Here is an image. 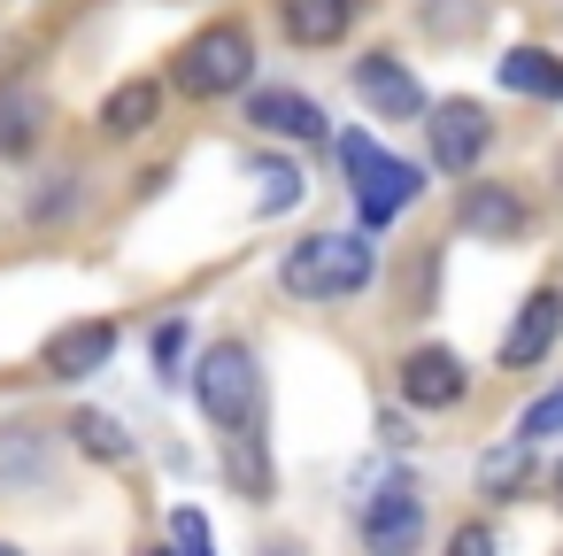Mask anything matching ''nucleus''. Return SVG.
<instances>
[{
	"label": "nucleus",
	"mask_w": 563,
	"mask_h": 556,
	"mask_svg": "<svg viewBox=\"0 0 563 556\" xmlns=\"http://www.w3.org/2000/svg\"><path fill=\"white\" fill-rule=\"evenodd\" d=\"M371 271H378V255L355 240V232H309L301 248H286V294H301V302H355L363 286H371Z\"/></svg>",
	"instance_id": "1"
},
{
	"label": "nucleus",
	"mask_w": 563,
	"mask_h": 556,
	"mask_svg": "<svg viewBox=\"0 0 563 556\" xmlns=\"http://www.w3.org/2000/svg\"><path fill=\"white\" fill-rule=\"evenodd\" d=\"M194 402L209 425L224 433H255L263 425V371H255V348L247 340H217L194 371Z\"/></svg>",
	"instance_id": "2"
},
{
	"label": "nucleus",
	"mask_w": 563,
	"mask_h": 556,
	"mask_svg": "<svg viewBox=\"0 0 563 556\" xmlns=\"http://www.w3.org/2000/svg\"><path fill=\"white\" fill-rule=\"evenodd\" d=\"M340 171H347V186H355L363 225H394V217L424 194V171H417V163H401V155H386V148H371L363 132H347V140H340Z\"/></svg>",
	"instance_id": "3"
},
{
	"label": "nucleus",
	"mask_w": 563,
	"mask_h": 556,
	"mask_svg": "<svg viewBox=\"0 0 563 556\" xmlns=\"http://www.w3.org/2000/svg\"><path fill=\"white\" fill-rule=\"evenodd\" d=\"M247 78H255V40L240 24H209L178 47V94H194V101H224Z\"/></svg>",
	"instance_id": "4"
},
{
	"label": "nucleus",
	"mask_w": 563,
	"mask_h": 556,
	"mask_svg": "<svg viewBox=\"0 0 563 556\" xmlns=\"http://www.w3.org/2000/svg\"><path fill=\"white\" fill-rule=\"evenodd\" d=\"M494 148V124L478 101H440L432 109V163L440 171H478V155Z\"/></svg>",
	"instance_id": "5"
},
{
	"label": "nucleus",
	"mask_w": 563,
	"mask_h": 556,
	"mask_svg": "<svg viewBox=\"0 0 563 556\" xmlns=\"http://www.w3.org/2000/svg\"><path fill=\"white\" fill-rule=\"evenodd\" d=\"M417 533H424L417 487H378V502L363 510V548H371V556H409Z\"/></svg>",
	"instance_id": "6"
},
{
	"label": "nucleus",
	"mask_w": 563,
	"mask_h": 556,
	"mask_svg": "<svg viewBox=\"0 0 563 556\" xmlns=\"http://www.w3.org/2000/svg\"><path fill=\"white\" fill-rule=\"evenodd\" d=\"M532 225V209L517 201V186H463L455 194V232H478V240H517Z\"/></svg>",
	"instance_id": "7"
},
{
	"label": "nucleus",
	"mask_w": 563,
	"mask_h": 556,
	"mask_svg": "<svg viewBox=\"0 0 563 556\" xmlns=\"http://www.w3.org/2000/svg\"><path fill=\"white\" fill-rule=\"evenodd\" d=\"M117 356V325L109 317H78V325H63L55 340H47V379H86V371H101Z\"/></svg>",
	"instance_id": "8"
},
{
	"label": "nucleus",
	"mask_w": 563,
	"mask_h": 556,
	"mask_svg": "<svg viewBox=\"0 0 563 556\" xmlns=\"http://www.w3.org/2000/svg\"><path fill=\"white\" fill-rule=\"evenodd\" d=\"M355 94H363L371 117H417V109H424V86H417L409 63H394V55H363V63H355Z\"/></svg>",
	"instance_id": "9"
},
{
	"label": "nucleus",
	"mask_w": 563,
	"mask_h": 556,
	"mask_svg": "<svg viewBox=\"0 0 563 556\" xmlns=\"http://www.w3.org/2000/svg\"><path fill=\"white\" fill-rule=\"evenodd\" d=\"M555 332H563V294H555V286H540V294L517 309V325L501 332V363H509V371L540 363V356L555 348Z\"/></svg>",
	"instance_id": "10"
},
{
	"label": "nucleus",
	"mask_w": 563,
	"mask_h": 556,
	"mask_svg": "<svg viewBox=\"0 0 563 556\" xmlns=\"http://www.w3.org/2000/svg\"><path fill=\"white\" fill-rule=\"evenodd\" d=\"M247 124H263L271 140H332L324 109H317L309 94H286V86H263V94L247 101Z\"/></svg>",
	"instance_id": "11"
},
{
	"label": "nucleus",
	"mask_w": 563,
	"mask_h": 556,
	"mask_svg": "<svg viewBox=\"0 0 563 556\" xmlns=\"http://www.w3.org/2000/svg\"><path fill=\"white\" fill-rule=\"evenodd\" d=\"M401 394H409L417 410H455V402H463V356H455V348H417V356L401 363Z\"/></svg>",
	"instance_id": "12"
},
{
	"label": "nucleus",
	"mask_w": 563,
	"mask_h": 556,
	"mask_svg": "<svg viewBox=\"0 0 563 556\" xmlns=\"http://www.w3.org/2000/svg\"><path fill=\"white\" fill-rule=\"evenodd\" d=\"M355 9L363 0H278V24L294 47H332V40H347Z\"/></svg>",
	"instance_id": "13"
},
{
	"label": "nucleus",
	"mask_w": 563,
	"mask_h": 556,
	"mask_svg": "<svg viewBox=\"0 0 563 556\" xmlns=\"http://www.w3.org/2000/svg\"><path fill=\"white\" fill-rule=\"evenodd\" d=\"M155 117H163V86H155V78H124V86L101 101V132H109V140H140Z\"/></svg>",
	"instance_id": "14"
},
{
	"label": "nucleus",
	"mask_w": 563,
	"mask_h": 556,
	"mask_svg": "<svg viewBox=\"0 0 563 556\" xmlns=\"http://www.w3.org/2000/svg\"><path fill=\"white\" fill-rule=\"evenodd\" d=\"M501 94H525V101H563V63L548 47H509L501 55Z\"/></svg>",
	"instance_id": "15"
},
{
	"label": "nucleus",
	"mask_w": 563,
	"mask_h": 556,
	"mask_svg": "<svg viewBox=\"0 0 563 556\" xmlns=\"http://www.w3.org/2000/svg\"><path fill=\"white\" fill-rule=\"evenodd\" d=\"M40 117H47L40 94H24V86L0 94V155H32L40 148Z\"/></svg>",
	"instance_id": "16"
},
{
	"label": "nucleus",
	"mask_w": 563,
	"mask_h": 556,
	"mask_svg": "<svg viewBox=\"0 0 563 556\" xmlns=\"http://www.w3.org/2000/svg\"><path fill=\"white\" fill-rule=\"evenodd\" d=\"M70 440H78L86 456H101V464H124V456H132L124 425H117V417H101V410H78V417H70Z\"/></svg>",
	"instance_id": "17"
},
{
	"label": "nucleus",
	"mask_w": 563,
	"mask_h": 556,
	"mask_svg": "<svg viewBox=\"0 0 563 556\" xmlns=\"http://www.w3.org/2000/svg\"><path fill=\"white\" fill-rule=\"evenodd\" d=\"M517 487H525V440H501V448L478 464V494H486V502H509Z\"/></svg>",
	"instance_id": "18"
},
{
	"label": "nucleus",
	"mask_w": 563,
	"mask_h": 556,
	"mask_svg": "<svg viewBox=\"0 0 563 556\" xmlns=\"http://www.w3.org/2000/svg\"><path fill=\"white\" fill-rule=\"evenodd\" d=\"M170 556H217V533H209L201 510H178L170 517Z\"/></svg>",
	"instance_id": "19"
},
{
	"label": "nucleus",
	"mask_w": 563,
	"mask_h": 556,
	"mask_svg": "<svg viewBox=\"0 0 563 556\" xmlns=\"http://www.w3.org/2000/svg\"><path fill=\"white\" fill-rule=\"evenodd\" d=\"M301 201V171L294 163H263V209L278 217V209H294Z\"/></svg>",
	"instance_id": "20"
},
{
	"label": "nucleus",
	"mask_w": 563,
	"mask_h": 556,
	"mask_svg": "<svg viewBox=\"0 0 563 556\" xmlns=\"http://www.w3.org/2000/svg\"><path fill=\"white\" fill-rule=\"evenodd\" d=\"M548 433H563V386H555V394H540V402L517 417V440H548Z\"/></svg>",
	"instance_id": "21"
},
{
	"label": "nucleus",
	"mask_w": 563,
	"mask_h": 556,
	"mask_svg": "<svg viewBox=\"0 0 563 556\" xmlns=\"http://www.w3.org/2000/svg\"><path fill=\"white\" fill-rule=\"evenodd\" d=\"M448 556H494V525H455V541H448Z\"/></svg>",
	"instance_id": "22"
},
{
	"label": "nucleus",
	"mask_w": 563,
	"mask_h": 556,
	"mask_svg": "<svg viewBox=\"0 0 563 556\" xmlns=\"http://www.w3.org/2000/svg\"><path fill=\"white\" fill-rule=\"evenodd\" d=\"M178 348H186V325H163V332H155V356L178 363Z\"/></svg>",
	"instance_id": "23"
},
{
	"label": "nucleus",
	"mask_w": 563,
	"mask_h": 556,
	"mask_svg": "<svg viewBox=\"0 0 563 556\" xmlns=\"http://www.w3.org/2000/svg\"><path fill=\"white\" fill-rule=\"evenodd\" d=\"M140 556H170V548H140Z\"/></svg>",
	"instance_id": "24"
},
{
	"label": "nucleus",
	"mask_w": 563,
	"mask_h": 556,
	"mask_svg": "<svg viewBox=\"0 0 563 556\" xmlns=\"http://www.w3.org/2000/svg\"><path fill=\"white\" fill-rule=\"evenodd\" d=\"M0 556H16V548H0Z\"/></svg>",
	"instance_id": "25"
},
{
	"label": "nucleus",
	"mask_w": 563,
	"mask_h": 556,
	"mask_svg": "<svg viewBox=\"0 0 563 556\" xmlns=\"http://www.w3.org/2000/svg\"><path fill=\"white\" fill-rule=\"evenodd\" d=\"M555 487H563V471H555Z\"/></svg>",
	"instance_id": "26"
}]
</instances>
